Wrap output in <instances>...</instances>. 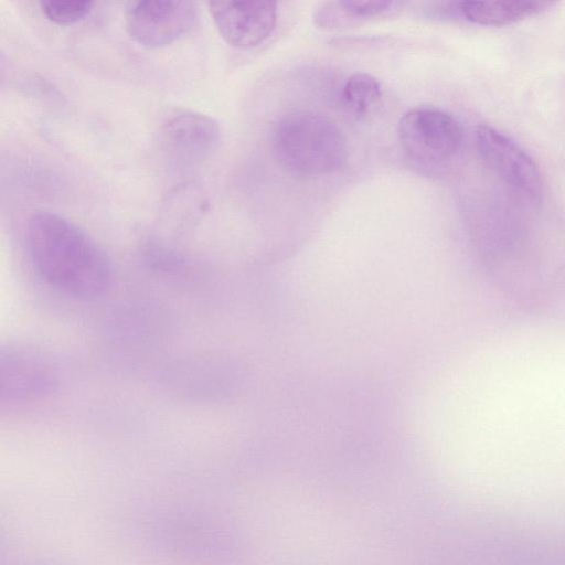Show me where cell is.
<instances>
[{
  "mask_svg": "<svg viewBox=\"0 0 565 565\" xmlns=\"http://www.w3.org/2000/svg\"><path fill=\"white\" fill-rule=\"evenodd\" d=\"M28 246L38 273L55 289L79 299L102 295L110 281V264L83 230L51 212L35 213L28 225Z\"/></svg>",
  "mask_w": 565,
  "mask_h": 565,
  "instance_id": "cell-1",
  "label": "cell"
},
{
  "mask_svg": "<svg viewBox=\"0 0 565 565\" xmlns=\"http://www.w3.org/2000/svg\"><path fill=\"white\" fill-rule=\"evenodd\" d=\"M271 149L285 170L303 178L339 170L348 154L345 137L337 122L309 110L290 113L277 122Z\"/></svg>",
  "mask_w": 565,
  "mask_h": 565,
  "instance_id": "cell-2",
  "label": "cell"
},
{
  "mask_svg": "<svg viewBox=\"0 0 565 565\" xmlns=\"http://www.w3.org/2000/svg\"><path fill=\"white\" fill-rule=\"evenodd\" d=\"M463 136L461 124L436 107H414L398 122L403 152L425 168H438L455 159L462 148Z\"/></svg>",
  "mask_w": 565,
  "mask_h": 565,
  "instance_id": "cell-3",
  "label": "cell"
},
{
  "mask_svg": "<svg viewBox=\"0 0 565 565\" xmlns=\"http://www.w3.org/2000/svg\"><path fill=\"white\" fill-rule=\"evenodd\" d=\"M475 140L479 154L493 173L526 199L541 202L544 192L542 173L516 142L489 125L476 128Z\"/></svg>",
  "mask_w": 565,
  "mask_h": 565,
  "instance_id": "cell-4",
  "label": "cell"
},
{
  "mask_svg": "<svg viewBox=\"0 0 565 565\" xmlns=\"http://www.w3.org/2000/svg\"><path fill=\"white\" fill-rule=\"evenodd\" d=\"M190 1L142 0L131 2L125 22L129 36L145 49H158L179 40L195 22Z\"/></svg>",
  "mask_w": 565,
  "mask_h": 565,
  "instance_id": "cell-5",
  "label": "cell"
},
{
  "mask_svg": "<svg viewBox=\"0 0 565 565\" xmlns=\"http://www.w3.org/2000/svg\"><path fill=\"white\" fill-rule=\"evenodd\" d=\"M209 10L222 38L241 50L263 43L277 22V3L271 1H212Z\"/></svg>",
  "mask_w": 565,
  "mask_h": 565,
  "instance_id": "cell-6",
  "label": "cell"
},
{
  "mask_svg": "<svg viewBox=\"0 0 565 565\" xmlns=\"http://www.w3.org/2000/svg\"><path fill=\"white\" fill-rule=\"evenodd\" d=\"M55 380L52 364L40 353L0 349V401L33 398L49 392Z\"/></svg>",
  "mask_w": 565,
  "mask_h": 565,
  "instance_id": "cell-7",
  "label": "cell"
},
{
  "mask_svg": "<svg viewBox=\"0 0 565 565\" xmlns=\"http://www.w3.org/2000/svg\"><path fill=\"white\" fill-rule=\"evenodd\" d=\"M221 131L211 117L183 111L170 117L160 130L163 149L173 158L193 162L207 158L217 147Z\"/></svg>",
  "mask_w": 565,
  "mask_h": 565,
  "instance_id": "cell-8",
  "label": "cell"
},
{
  "mask_svg": "<svg viewBox=\"0 0 565 565\" xmlns=\"http://www.w3.org/2000/svg\"><path fill=\"white\" fill-rule=\"evenodd\" d=\"M553 4L550 1H463L458 2V13L475 24L502 26L536 15Z\"/></svg>",
  "mask_w": 565,
  "mask_h": 565,
  "instance_id": "cell-9",
  "label": "cell"
},
{
  "mask_svg": "<svg viewBox=\"0 0 565 565\" xmlns=\"http://www.w3.org/2000/svg\"><path fill=\"white\" fill-rule=\"evenodd\" d=\"M405 2L393 0L330 1L315 13V23L323 29L354 25L399 11Z\"/></svg>",
  "mask_w": 565,
  "mask_h": 565,
  "instance_id": "cell-10",
  "label": "cell"
},
{
  "mask_svg": "<svg viewBox=\"0 0 565 565\" xmlns=\"http://www.w3.org/2000/svg\"><path fill=\"white\" fill-rule=\"evenodd\" d=\"M341 99L352 115L356 117L367 116L381 104V84L370 74H353L345 81L342 87Z\"/></svg>",
  "mask_w": 565,
  "mask_h": 565,
  "instance_id": "cell-11",
  "label": "cell"
},
{
  "mask_svg": "<svg viewBox=\"0 0 565 565\" xmlns=\"http://www.w3.org/2000/svg\"><path fill=\"white\" fill-rule=\"evenodd\" d=\"M87 0H49L41 2L44 14L58 24H71L86 17L93 7Z\"/></svg>",
  "mask_w": 565,
  "mask_h": 565,
  "instance_id": "cell-12",
  "label": "cell"
}]
</instances>
